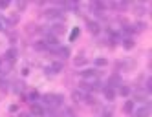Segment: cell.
Segmentation results:
<instances>
[{
    "label": "cell",
    "instance_id": "52a82bcc",
    "mask_svg": "<svg viewBox=\"0 0 152 117\" xmlns=\"http://www.w3.org/2000/svg\"><path fill=\"white\" fill-rule=\"evenodd\" d=\"M15 57H17V49H9V51H7V55H6V59H7L9 62H13Z\"/></svg>",
    "mask_w": 152,
    "mask_h": 117
},
{
    "label": "cell",
    "instance_id": "7a4b0ae2",
    "mask_svg": "<svg viewBox=\"0 0 152 117\" xmlns=\"http://www.w3.org/2000/svg\"><path fill=\"white\" fill-rule=\"evenodd\" d=\"M148 113H150V108H148V106H143V108H137V110L134 112V115H136V117H148Z\"/></svg>",
    "mask_w": 152,
    "mask_h": 117
},
{
    "label": "cell",
    "instance_id": "7c38bea8",
    "mask_svg": "<svg viewBox=\"0 0 152 117\" xmlns=\"http://www.w3.org/2000/svg\"><path fill=\"white\" fill-rule=\"evenodd\" d=\"M119 93H121L123 97H125V95L130 93V88H128V86H119Z\"/></svg>",
    "mask_w": 152,
    "mask_h": 117
},
{
    "label": "cell",
    "instance_id": "8992f818",
    "mask_svg": "<svg viewBox=\"0 0 152 117\" xmlns=\"http://www.w3.org/2000/svg\"><path fill=\"white\" fill-rule=\"evenodd\" d=\"M62 31H64L62 24H55V26L51 28V33H53V35H59V33H62Z\"/></svg>",
    "mask_w": 152,
    "mask_h": 117
},
{
    "label": "cell",
    "instance_id": "9c48e42d",
    "mask_svg": "<svg viewBox=\"0 0 152 117\" xmlns=\"http://www.w3.org/2000/svg\"><path fill=\"white\" fill-rule=\"evenodd\" d=\"M125 112H126V113H132V112H134V102H132V101H128V102L125 104Z\"/></svg>",
    "mask_w": 152,
    "mask_h": 117
},
{
    "label": "cell",
    "instance_id": "3957f363",
    "mask_svg": "<svg viewBox=\"0 0 152 117\" xmlns=\"http://www.w3.org/2000/svg\"><path fill=\"white\" fill-rule=\"evenodd\" d=\"M62 13L59 11V9H48L46 11V18H59Z\"/></svg>",
    "mask_w": 152,
    "mask_h": 117
},
{
    "label": "cell",
    "instance_id": "2e32d148",
    "mask_svg": "<svg viewBox=\"0 0 152 117\" xmlns=\"http://www.w3.org/2000/svg\"><path fill=\"white\" fill-rule=\"evenodd\" d=\"M75 64H77V66H81V64H84V59H77V60H75Z\"/></svg>",
    "mask_w": 152,
    "mask_h": 117
},
{
    "label": "cell",
    "instance_id": "5bb4252c",
    "mask_svg": "<svg viewBox=\"0 0 152 117\" xmlns=\"http://www.w3.org/2000/svg\"><path fill=\"white\" fill-rule=\"evenodd\" d=\"M123 44H125V48H126V49H130V48L134 46V40H130V39H126V40L123 42Z\"/></svg>",
    "mask_w": 152,
    "mask_h": 117
},
{
    "label": "cell",
    "instance_id": "30bf717a",
    "mask_svg": "<svg viewBox=\"0 0 152 117\" xmlns=\"http://www.w3.org/2000/svg\"><path fill=\"white\" fill-rule=\"evenodd\" d=\"M31 112H33L35 115H42V108H40L39 104H33V106H31Z\"/></svg>",
    "mask_w": 152,
    "mask_h": 117
},
{
    "label": "cell",
    "instance_id": "4fadbf2b",
    "mask_svg": "<svg viewBox=\"0 0 152 117\" xmlns=\"http://www.w3.org/2000/svg\"><path fill=\"white\" fill-rule=\"evenodd\" d=\"M77 35H79V28H75L72 31V35H70V40H75V39H77Z\"/></svg>",
    "mask_w": 152,
    "mask_h": 117
},
{
    "label": "cell",
    "instance_id": "e0dca14e",
    "mask_svg": "<svg viewBox=\"0 0 152 117\" xmlns=\"http://www.w3.org/2000/svg\"><path fill=\"white\" fill-rule=\"evenodd\" d=\"M9 6V2H7V0H6V2H0V7H7Z\"/></svg>",
    "mask_w": 152,
    "mask_h": 117
},
{
    "label": "cell",
    "instance_id": "9a60e30c",
    "mask_svg": "<svg viewBox=\"0 0 152 117\" xmlns=\"http://www.w3.org/2000/svg\"><path fill=\"white\" fill-rule=\"evenodd\" d=\"M35 48L37 49H46V42H42V40L40 42H35Z\"/></svg>",
    "mask_w": 152,
    "mask_h": 117
},
{
    "label": "cell",
    "instance_id": "277c9868",
    "mask_svg": "<svg viewBox=\"0 0 152 117\" xmlns=\"http://www.w3.org/2000/svg\"><path fill=\"white\" fill-rule=\"evenodd\" d=\"M88 31L92 35H97V33H99V24H97V22H88Z\"/></svg>",
    "mask_w": 152,
    "mask_h": 117
},
{
    "label": "cell",
    "instance_id": "ba28073f",
    "mask_svg": "<svg viewBox=\"0 0 152 117\" xmlns=\"http://www.w3.org/2000/svg\"><path fill=\"white\" fill-rule=\"evenodd\" d=\"M95 64H97V66H106L108 60H106L104 57H97V59H95Z\"/></svg>",
    "mask_w": 152,
    "mask_h": 117
},
{
    "label": "cell",
    "instance_id": "8fae6325",
    "mask_svg": "<svg viewBox=\"0 0 152 117\" xmlns=\"http://www.w3.org/2000/svg\"><path fill=\"white\" fill-rule=\"evenodd\" d=\"M57 53H59L61 57H68V55H70V51H68L66 48H59V49H57Z\"/></svg>",
    "mask_w": 152,
    "mask_h": 117
},
{
    "label": "cell",
    "instance_id": "ac0fdd59",
    "mask_svg": "<svg viewBox=\"0 0 152 117\" xmlns=\"http://www.w3.org/2000/svg\"><path fill=\"white\" fill-rule=\"evenodd\" d=\"M18 117H29V115H28V113H20Z\"/></svg>",
    "mask_w": 152,
    "mask_h": 117
},
{
    "label": "cell",
    "instance_id": "6da1fadb",
    "mask_svg": "<svg viewBox=\"0 0 152 117\" xmlns=\"http://www.w3.org/2000/svg\"><path fill=\"white\" fill-rule=\"evenodd\" d=\"M81 77H83V81H88V82L94 84L97 81V77H99V73L95 70H84V71H81Z\"/></svg>",
    "mask_w": 152,
    "mask_h": 117
},
{
    "label": "cell",
    "instance_id": "5b68a950",
    "mask_svg": "<svg viewBox=\"0 0 152 117\" xmlns=\"http://www.w3.org/2000/svg\"><path fill=\"white\" fill-rule=\"evenodd\" d=\"M103 92H104V97H106V99H110V101H112V99L115 97V92L112 90V86H106V88H104Z\"/></svg>",
    "mask_w": 152,
    "mask_h": 117
}]
</instances>
